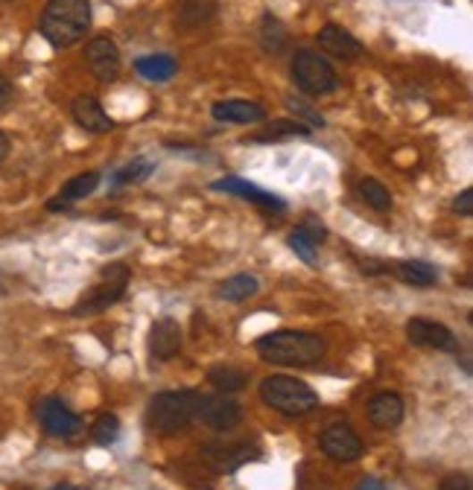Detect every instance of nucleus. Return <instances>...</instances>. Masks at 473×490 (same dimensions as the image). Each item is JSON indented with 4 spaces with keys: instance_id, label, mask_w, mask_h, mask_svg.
I'll return each instance as SVG.
<instances>
[{
    "instance_id": "nucleus-1",
    "label": "nucleus",
    "mask_w": 473,
    "mask_h": 490,
    "mask_svg": "<svg viewBox=\"0 0 473 490\" xmlns=\"http://www.w3.org/2000/svg\"><path fill=\"white\" fill-rule=\"evenodd\" d=\"M258 353L263 362L283 365V368H301L313 365L327 353V342L316 333L304 330H275L258 339Z\"/></svg>"
},
{
    "instance_id": "nucleus-2",
    "label": "nucleus",
    "mask_w": 473,
    "mask_h": 490,
    "mask_svg": "<svg viewBox=\"0 0 473 490\" xmlns=\"http://www.w3.org/2000/svg\"><path fill=\"white\" fill-rule=\"evenodd\" d=\"M38 30L50 47H73L91 30V0H47Z\"/></svg>"
},
{
    "instance_id": "nucleus-3",
    "label": "nucleus",
    "mask_w": 473,
    "mask_h": 490,
    "mask_svg": "<svg viewBox=\"0 0 473 490\" xmlns=\"http://www.w3.org/2000/svg\"><path fill=\"white\" fill-rule=\"evenodd\" d=\"M202 394L193 388H179V392H161L149 400L147 406V429L158 432V435H175V432L187 429L199 418Z\"/></svg>"
},
{
    "instance_id": "nucleus-4",
    "label": "nucleus",
    "mask_w": 473,
    "mask_h": 490,
    "mask_svg": "<svg viewBox=\"0 0 473 490\" xmlns=\"http://www.w3.org/2000/svg\"><path fill=\"white\" fill-rule=\"evenodd\" d=\"M260 400L269 409L281 411L287 418H301L318 409V394L304 380H295L287 374H272L260 383Z\"/></svg>"
},
{
    "instance_id": "nucleus-5",
    "label": "nucleus",
    "mask_w": 473,
    "mask_h": 490,
    "mask_svg": "<svg viewBox=\"0 0 473 490\" xmlns=\"http://www.w3.org/2000/svg\"><path fill=\"white\" fill-rule=\"evenodd\" d=\"M292 82L307 97H325L339 88V76L330 62L313 50H295L292 55Z\"/></svg>"
},
{
    "instance_id": "nucleus-6",
    "label": "nucleus",
    "mask_w": 473,
    "mask_h": 490,
    "mask_svg": "<svg viewBox=\"0 0 473 490\" xmlns=\"http://www.w3.org/2000/svg\"><path fill=\"white\" fill-rule=\"evenodd\" d=\"M131 281V272L126 269L123 263H112L106 266L100 281H97L88 292L82 295L80 304L73 307V316L82 318V316H91V313H103V309L114 307L120 298L126 295V286Z\"/></svg>"
},
{
    "instance_id": "nucleus-7",
    "label": "nucleus",
    "mask_w": 473,
    "mask_h": 490,
    "mask_svg": "<svg viewBox=\"0 0 473 490\" xmlns=\"http://www.w3.org/2000/svg\"><path fill=\"white\" fill-rule=\"evenodd\" d=\"M260 450L251 444H205L199 450V461L211 467L214 473H237L249 461H258Z\"/></svg>"
},
{
    "instance_id": "nucleus-8",
    "label": "nucleus",
    "mask_w": 473,
    "mask_h": 490,
    "mask_svg": "<svg viewBox=\"0 0 473 490\" xmlns=\"http://www.w3.org/2000/svg\"><path fill=\"white\" fill-rule=\"evenodd\" d=\"M36 415H38L41 429L47 432V435H53V438H73L76 432L82 429V418L76 415L73 409L64 406L59 397L41 400L38 409H36Z\"/></svg>"
},
{
    "instance_id": "nucleus-9",
    "label": "nucleus",
    "mask_w": 473,
    "mask_h": 490,
    "mask_svg": "<svg viewBox=\"0 0 473 490\" xmlns=\"http://www.w3.org/2000/svg\"><path fill=\"white\" fill-rule=\"evenodd\" d=\"M85 62L100 82H114L120 76V50L108 36H97L85 44Z\"/></svg>"
},
{
    "instance_id": "nucleus-10",
    "label": "nucleus",
    "mask_w": 473,
    "mask_h": 490,
    "mask_svg": "<svg viewBox=\"0 0 473 490\" xmlns=\"http://www.w3.org/2000/svg\"><path fill=\"white\" fill-rule=\"evenodd\" d=\"M318 447L327 455V459L334 461H342V464H351L357 461L362 455V441L359 435L345 423H336V427H327L322 432V438H318Z\"/></svg>"
},
{
    "instance_id": "nucleus-11",
    "label": "nucleus",
    "mask_w": 473,
    "mask_h": 490,
    "mask_svg": "<svg viewBox=\"0 0 473 490\" xmlns=\"http://www.w3.org/2000/svg\"><path fill=\"white\" fill-rule=\"evenodd\" d=\"M406 339L418 348H433V351H456L453 330L442 321L433 318H410L406 321Z\"/></svg>"
},
{
    "instance_id": "nucleus-12",
    "label": "nucleus",
    "mask_w": 473,
    "mask_h": 490,
    "mask_svg": "<svg viewBox=\"0 0 473 490\" xmlns=\"http://www.w3.org/2000/svg\"><path fill=\"white\" fill-rule=\"evenodd\" d=\"M199 418L211 429L228 432V429H234L240 420H243V409H240L237 400H231L228 394H211V397H202Z\"/></svg>"
},
{
    "instance_id": "nucleus-13",
    "label": "nucleus",
    "mask_w": 473,
    "mask_h": 490,
    "mask_svg": "<svg viewBox=\"0 0 473 490\" xmlns=\"http://www.w3.org/2000/svg\"><path fill=\"white\" fill-rule=\"evenodd\" d=\"M316 41H318V47H322L327 55H334V59H342V62H354V59H359L362 53H366V47L359 44V38L351 36V32L345 27H339V24H325L322 30L316 32Z\"/></svg>"
},
{
    "instance_id": "nucleus-14",
    "label": "nucleus",
    "mask_w": 473,
    "mask_h": 490,
    "mask_svg": "<svg viewBox=\"0 0 473 490\" xmlns=\"http://www.w3.org/2000/svg\"><path fill=\"white\" fill-rule=\"evenodd\" d=\"M182 351V327L175 318H158L149 327V356L158 362H170Z\"/></svg>"
},
{
    "instance_id": "nucleus-15",
    "label": "nucleus",
    "mask_w": 473,
    "mask_h": 490,
    "mask_svg": "<svg viewBox=\"0 0 473 490\" xmlns=\"http://www.w3.org/2000/svg\"><path fill=\"white\" fill-rule=\"evenodd\" d=\"M71 114L76 120V126L91 131V135H106V131L114 129V120L106 114L103 103L91 94H80L71 103Z\"/></svg>"
},
{
    "instance_id": "nucleus-16",
    "label": "nucleus",
    "mask_w": 473,
    "mask_h": 490,
    "mask_svg": "<svg viewBox=\"0 0 473 490\" xmlns=\"http://www.w3.org/2000/svg\"><path fill=\"white\" fill-rule=\"evenodd\" d=\"M211 187H214L216 193H231V196H240V199H246V202H251V205H260V207H266V210H287V202H283L281 196H275V193L260 190L258 184L246 182V178H237V175H231V178H219V182H214Z\"/></svg>"
},
{
    "instance_id": "nucleus-17",
    "label": "nucleus",
    "mask_w": 473,
    "mask_h": 490,
    "mask_svg": "<svg viewBox=\"0 0 473 490\" xmlns=\"http://www.w3.org/2000/svg\"><path fill=\"white\" fill-rule=\"evenodd\" d=\"M368 420L374 423L377 429H394L403 423L406 415V406H403V397L394 394V392H380L368 400Z\"/></svg>"
},
{
    "instance_id": "nucleus-18",
    "label": "nucleus",
    "mask_w": 473,
    "mask_h": 490,
    "mask_svg": "<svg viewBox=\"0 0 473 490\" xmlns=\"http://www.w3.org/2000/svg\"><path fill=\"white\" fill-rule=\"evenodd\" d=\"M211 114L219 122H240V126H251V122L266 120V108L251 103V99H219V103H214Z\"/></svg>"
},
{
    "instance_id": "nucleus-19",
    "label": "nucleus",
    "mask_w": 473,
    "mask_h": 490,
    "mask_svg": "<svg viewBox=\"0 0 473 490\" xmlns=\"http://www.w3.org/2000/svg\"><path fill=\"white\" fill-rule=\"evenodd\" d=\"M97 187H100V173L88 170V173L73 175V178H68V182L62 184L59 196L53 199V202H47V210H68L71 205L80 202V199L91 196Z\"/></svg>"
},
{
    "instance_id": "nucleus-20",
    "label": "nucleus",
    "mask_w": 473,
    "mask_h": 490,
    "mask_svg": "<svg viewBox=\"0 0 473 490\" xmlns=\"http://www.w3.org/2000/svg\"><path fill=\"white\" fill-rule=\"evenodd\" d=\"M135 71L149 82H170L179 73V64H175L173 55L158 53V55H140L135 62Z\"/></svg>"
},
{
    "instance_id": "nucleus-21",
    "label": "nucleus",
    "mask_w": 473,
    "mask_h": 490,
    "mask_svg": "<svg viewBox=\"0 0 473 490\" xmlns=\"http://www.w3.org/2000/svg\"><path fill=\"white\" fill-rule=\"evenodd\" d=\"M392 272L401 277L403 283H410V286H435L438 281V272H435V266L430 263H424V260H401V263H394L392 266Z\"/></svg>"
},
{
    "instance_id": "nucleus-22",
    "label": "nucleus",
    "mask_w": 473,
    "mask_h": 490,
    "mask_svg": "<svg viewBox=\"0 0 473 490\" xmlns=\"http://www.w3.org/2000/svg\"><path fill=\"white\" fill-rule=\"evenodd\" d=\"M207 383H211L216 392L231 394V392H240V388L249 385V374L243 371V368L225 362V365H216L207 371Z\"/></svg>"
},
{
    "instance_id": "nucleus-23",
    "label": "nucleus",
    "mask_w": 473,
    "mask_h": 490,
    "mask_svg": "<svg viewBox=\"0 0 473 490\" xmlns=\"http://www.w3.org/2000/svg\"><path fill=\"white\" fill-rule=\"evenodd\" d=\"M258 36H260V47L266 50L269 55H278V53L287 50V41H290L287 38V27H283L272 13H266V15L260 18Z\"/></svg>"
},
{
    "instance_id": "nucleus-24",
    "label": "nucleus",
    "mask_w": 473,
    "mask_h": 490,
    "mask_svg": "<svg viewBox=\"0 0 473 490\" xmlns=\"http://www.w3.org/2000/svg\"><path fill=\"white\" fill-rule=\"evenodd\" d=\"M258 289H260V283H258L255 275H234V277H228V281L219 283L216 292H219V298L231 300V304H243V300L258 295Z\"/></svg>"
},
{
    "instance_id": "nucleus-25",
    "label": "nucleus",
    "mask_w": 473,
    "mask_h": 490,
    "mask_svg": "<svg viewBox=\"0 0 473 490\" xmlns=\"http://www.w3.org/2000/svg\"><path fill=\"white\" fill-rule=\"evenodd\" d=\"M216 15V4L214 0H187L179 9V24L187 30H199L205 24H211Z\"/></svg>"
},
{
    "instance_id": "nucleus-26",
    "label": "nucleus",
    "mask_w": 473,
    "mask_h": 490,
    "mask_svg": "<svg viewBox=\"0 0 473 490\" xmlns=\"http://www.w3.org/2000/svg\"><path fill=\"white\" fill-rule=\"evenodd\" d=\"M310 131L313 129L301 120H272L266 126V131H263V135H255L251 140H260V143L272 140L275 143V140H290V138H307Z\"/></svg>"
},
{
    "instance_id": "nucleus-27",
    "label": "nucleus",
    "mask_w": 473,
    "mask_h": 490,
    "mask_svg": "<svg viewBox=\"0 0 473 490\" xmlns=\"http://www.w3.org/2000/svg\"><path fill=\"white\" fill-rule=\"evenodd\" d=\"M357 193H359L362 202H366L371 210H377V214L392 210V193L380 182H374V178H362V182L357 184Z\"/></svg>"
},
{
    "instance_id": "nucleus-28",
    "label": "nucleus",
    "mask_w": 473,
    "mask_h": 490,
    "mask_svg": "<svg viewBox=\"0 0 473 490\" xmlns=\"http://www.w3.org/2000/svg\"><path fill=\"white\" fill-rule=\"evenodd\" d=\"M152 173H156V161H149V158H135L131 164L120 166V170L114 173V178H112V184H114V187L140 184V182H147V178H149Z\"/></svg>"
},
{
    "instance_id": "nucleus-29",
    "label": "nucleus",
    "mask_w": 473,
    "mask_h": 490,
    "mask_svg": "<svg viewBox=\"0 0 473 490\" xmlns=\"http://www.w3.org/2000/svg\"><path fill=\"white\" fill-rule=\"evenodd\" d=\"M91 438L100 444V447H112V444H117L120 438V420L117 415H100L94 420V427H91Z\"/></svg>"
},
{
    "instance_id": "nucleus-30",
    "label": "nucleus",
    "mask_w": 473,
    "mask_h": 490,
    "mask_svg": "<svg viewBox=\"0 0 473 490\" xmlns=\"http://www.w3.org/2000/svg\"><path fill=\"white\" fill-rule=\"evenodd\" d=\"M290 249L295 251V258L299 260H304V263H316V258H318V242L307 233L304 228H295L292 233H290Z\"/></svg>"
},
{
    "instance_id": "nucleus-31",
    "label": "nucleus",
    "mask_w": 473,
    "mask_h": 490,
    "mask_svg": "<svg viewBox=\"0 0 473 490\" xmlns=\"http://www.w3.org/2000/svg\"><path fill=\"white\" fill-rule=\"evenodd\" d=\"M287 106L295 111V114L307 117V126H325V117L318 114V111H313L310 106H307L304 99H299V97H287Z\"/></svg>"
},
{
    "instance_id": "nucleus-32",
    "label": "nucleus",
    "mask_w": 473,
    "mask_h": 490,
    "mask_svg": "<svg viewBox=\"0 0 473 490\" xmlns=\"http://www.w3.org/2000/svg\"><path fill=\"white\" fill-rule=\"evenodd\" d=\"M299 228H304V231L310 233V237L316 240V242H322V240L327 237V228L322 225V219H316V216H307Z\"/></svg>"
},
{
    "instance_id": "nucleus-33",
    "label": "nucleus",
    "mask_w": 473,
    "mask_h": 490,
    "mask_svg": "<svg viewBox=\"0 0 473 490\" xmlns=\"http://www.w3.org/2000/svg\"><path fill=\"white\" fill-rule=\"evenodd\" d=\"M453 210H456L459 216H470V214H473V190H470V187H468V190H461V193L456 196Z\"/></svg>"
},
{
    "instance_id": "nucleus-34",
    "label": "nucleus",
    "mask_w": 473,
    "mask_h": 490,
    "mask_svg": "<svg viewBox=\"0 0 473 490\" xmlns=\"http://www.w3.org/2000/svg\"><path fill=\"white\" fill-rule=\"evenodd\" d=\"M9 103H13V82H9L4 73H0V111H6Z\"/></svg>"
},
{
    "instance_id": "nucleus-35",
    "label": "nucleus",
    "mask_w": 473,
    "mask_h": 490,
    "mask_svg": "<svg viewBox=\"0 0 473 490\" xmlns=\"http://www.w3.org/2000/svg\"><path fill=\"white\" fill-rule=\"evenodd\" d=\"M438 490H470V482H468V476H450V478H444Z\"/></svg>"
},
{
    "instance_id": "nucleus-36",
    "label": "nucleus",
    "mask_w": 473,
    "mask_h": 490,
    "mask_svg": "<svg viewBox=\"0 0 473 490\" xmlns=\"http://www.w3.org/2000/svg\"><path fill=\"white\" fill-rule=\"evenodd\" d=\"M357 490H389L386 482H380V478H374V476H366L362 482L357 485Z\"/></svg>"
},
{
    "instance_id": "nucleus-37",
    "label": "nucleus",
    "mask_w": 473,
    "mask_h": 490,
    "mask_svg": "<svg viewBox=\"0 0 473 490\" xmlns=\"http://www.w3.org/2000/svg\"><path fill=\"white\" fill-rule=\"evenodd\" d=\"M9 149H13V143H9V138L4 135V131H0V161L6 158V155H9Z\"/></svg>"
},
{
    "instance_id": "nucleus-38",
    "label": "nucleus",
    "mask_w": 473,
    "mask_h": 490,
    "mask_svg": "<svg viewBox=\"0 0 473 490\" xmlns=\"http://www.w3.org/2000/svg\"><path fill=\"white\" fill-rule=\"evenodd\" d=\"M50 490H85V487H76V485H56V487H50Z\"/></svg>"
},
{
    "instance_id": "nucleus-39",
    "label": "nucleus",
    "mask_w": 473,
    "mask_h": 490,
    "mask_svg": "<svg viewBox=\"0 0 473 490\" xmlns=\"http://www.w3.org/2000/svg\"><path fill=\"white\" fill-rule=\"evenodd\" d=\"M0 292H4V275H0Z\"/></svg>"
},
{
    "instance_id": "nucleus-40",
    "label": "nucleus",
    "mask_w": 473,
    "mask_h": 490,
    "mask_svg": "<svg viewBox=\"0 0 473 490\" xmlns=\"http://www.w3.org/2000/svg\"><path fill=\"white\" fill-rule=\"evenodd\" d=\"M0 4H9V0H0Z\"/></svg>"
}]
</instances>
